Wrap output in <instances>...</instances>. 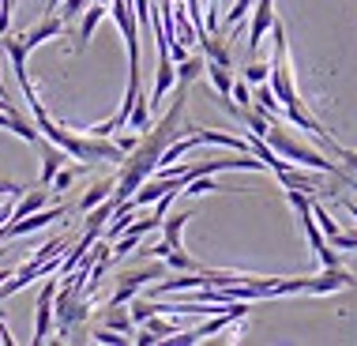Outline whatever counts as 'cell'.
Wrapping results in <instances>:
<instances>
[{"label": "cell", "mask_w": 357, "mask_h": 346, "mask_svg": "<svg viewBox=\"0 0 357 346\" xmlns=\"http://www.w3.org/2000/svg\"><path fill=\"white\" fill-rule=\"evenodd\" d=\"M109 12L124 34V45H128V68H139V23L132 12V0H109Z\"/></svg>", "instance_id": "6da1fadb"}, {"label": "cell", "mask_w": 357, "mask_h": 346, "mask_svg": "<svg viewBox=\"0 0 357 346\" xmlns=\"http://www.w3.org/2000/svg\"><path fill=\"white\" fill-rule=\"evenodd\" d=\"M162 271H166L162 264H151V267H143V271L121 275V278H117V290H113V297H109V305H128L132 297H136L143 286L151 283V278H162Z\"/></svg>", "instance_id": "7a4b0ae2"}, {"label": "cell", "mask_w": 357, "mask_h": 346, "mask_svg": "<svg viewBox=\"0 0 357 346\" xmlns=\"http://www.w3.org/2000/svg\"><path fill=\"white\" fill-rule=\"evenodd\" d=\"M53 297H56V283H45V290L38 294V305H34V339L31 343H45L53 335Z\"/></svg>", "instance_id": "3957f363"}, {"label": "cell", "mask_w": 357, "mask_h": 346, "mask_svg": "<svg viewBox=\"0 0 357 346\" xmlns=\"http://www.w3.org/2000/svg\"><path fill=\"white\" fill-rule=\"evenodd\" d=\"M275 0H256V8H252V23H248V50H259L264 45V38L267 31H271V23H275Z\"/></svg>", "instance_id": "277c9868"}, {"label": "cell", "mask_w": 357, "mask_h": 346, "mask_svg": "<svg viewBox=\"0 0 357 346\" xmlns=\"http://www.w3.org/2000/svg\"><path fill=\"white\" fill-rule=\"evenodd\" d=\"M61 34H64V19L56 15V12H50V15L42 19V23H38V27H31V31H26V34H19V38H23L26 53H34L38 45H45L50 38H61Z\"/></svg>", "instance_id": "5b68a950"}, {"label": "cell", "mask_w": 357, "mask_h": 346, "mask_svg": "<svg viewBox=\"0 0 357 346\" xmlns=\"http://www.w3.org/2000/svg\"><path fill=\"white\" fill-rule=\"evenodd\" d=\"M199 50H204L207 61H215V64H226V68H234L229 38H222V31H204V34H199Z\"/></svg>", "instance_id": "8992f818"}, {"label": "cell", "mask_w": 357, "mask_h": 346, "mask_svg": "<svg viewBox=\"0 0 357 346\" xmlns=\"http://www.w3.org/2000/svg\"><path fill=\"white\" fill-rule=\"evenodd\" d=\"M196 286H207L204 271H181L177 278H162V283H154V297H169V294H185V290H196Z\"/></svg>", "instance_id": "52a82bcc"}, {"label": "cell", "mask_w": 357, "mask_h": 346, "mask_svg": "<svg viewBox=\"0 0 357 346\" xmlns=\"http://www.w3.org/2000/svg\"><path fill=\"white\" fill-rule=\"evenodd\" d=\"M68 162V151H61L56 143H45V151H42V173H38V185H45L50 188L53 185V177H56V170Z\"/></svg>", "instance_id": "ba28073f"}, {"label": "cell", "mask_w": 357, "mask_h": 346, "mask_svg": "<svg viewBox=\"0 0 357 346\" xmlns=\"http://www.w3.org/2000/svg\"><path fill=\"white\" fill-rule=\"evenodd\" d=\"M188 211H177V215H166V218H162V241H166L169 248H185V245H181V234H185V226H188Z\"/></svg>", "instance_id": "9c48e42d"}, {"label": "cell", "mask_w": 357, "mask_h": 346, "mask_svg": "<svg viewBox=\"0 0 357 346\" xmlns=\"http://www.w3.org/2000/svg\"><path fill=\"white\" fill-rule=\"evenodd\" d=\"M109 12V4H94L91 12H83V23H79V38H75V53H83L86 50V42H91V34L98 31V23H102V15Z\"/></svg>", "instance_id": "30bf717a"}, {"label": "cell", "mask_w": 357, "mask_h": 346, "mask_svg": "<svg viewBox=\"0 0 357 346\" xmlns=\"http://www.w3.org/2000/svg\"><path fill=\"white\" fill-rule=\"evenodd\" d=\"M113 185H117V177H113V181H94V185L83 192V200H79V211H83V215H86L91 207H98L102 200H109V196H113Z\"/></svg>", "instance_id": "8fae6325"}, {"label": "cell", "mask_w": 357, "mask_h": 346, "mask_svg": "<svg viewBox=\"0 0 357 346\" xmlns=\"http://www.w3.org/2000/svg\"><path fill=\"white\" fill-rule=\"evenodd\" d=\"M207 80L211 86H215V94H222V98H229V91H234V75H229L226 64H215V61H207Z\"/></svg>", "instance_id": "7c38bea8"}, {"label": "cell", "mask_w": 357, "mask_h": 346, "mask_svg": "<svg viewBox=\"0 0 357 346\" xmlns=\"http://www.w3.org/2000/svg\"><path fill=\"white\" fill-rule=\"evenodd\" d=\"M105 328L121 331V335H132L136 331V320H132V313H124V305H105Z\"/></svg>", "instance_id": "4fadbf2b"}, {"label": "cell", "mask_w": 357, "mask_h": 346, "mask_svg": "<svg viewBox=\"0 0 357 346\" xmlns=\"http://www.w3.org/2000/svg\"><path fill=\"white\" fill-rule=\"evenodd\" d=\"M204 68H207V57L204 53H196V57H185V61L177 64V83H192V80H199L204 75Z\"/></svg>", "instance_id": "5bb4252c"}, {"label": "cell", "mask_w": 357, "mask_h": 346, "mask_svg": "<svg viewBox=\"0 0 357 346\" xmlns=\"http://www.w3.org/2000/svg\"><path fill=\"white\" fill-rule=\"evenodd\" d=\"M143 328H147V331H151L158 343H166L173 331H181V328H177V320H166V313H154V316H147V320H143Z\"/></svg>", "instance_id": "9a60e30c"}, {"label": "cell", "mask_w": 357, "mask_h": 346, "mask_svg": "<svg viewBox=\"0 0 357 346\" xmlns=\"http://www.w3.org/2000/svg\"><path fill=\"white\" fill-rule=\"evenodd\" d=\"M128 128L132 132H147L151 128V98H136V105H132V113H128Z\"/></svg>", "instance_id": "2e32d148"}, {"label": "cell", "mask_w": 357, "mask_h": 346, "mask_svg": "<svg viewBox=\"0 0 357 346\" xmlns=\"http://www.w3.org/2000/svg\"><path fill=\"white\" fill-rule=\"evenodd\" d=\"M166 267H173V271H204V267H199L185 248H173V253L166 256Z\"/></svg>", "instance_id": "e0dca14e"}, {"label": "cell", "mask_w": 357, "mask_h": 346, "mask_svg": "<svg viewBox=\"0 0 357 346\" xmlns=\"http://www.w3.org/2000/svg\"><path fill=\"white\" fill-rule=\"evenodd\" d=\"M312 218H316V226L324 230V237H327V241H331V237L339 234V223H335V218L327 215V211H324L320 204H316V196H312Z\"/></svg>", "instance_id": "ac0fdd59"}, {"label": "cell", "mask_w": 357, "mask_h": 346, "mask_svg": "<svg viewBox=\"0 0 357 346\" xmlns=\"http://www.w3.org/2000/svg\"><path fill=\"white\" fill-rule=\"evenodd\" d=\"M252 12V0H234V8L226 12V23L218 27V31H229V27H237V23H245V15Z\"/></svg>", "instance_id": "d6986e66"}, {"label": "cell", "mask_w": 357, "mask_h": 346, "mask_svg": "<svg viewBox=\"0 0 357 346\" xmlns=\"http://www.w3.org/2000/svg\"><path fill=\"white\" fill-rule=\"evenodd\" d=\"M94 343H102V346H121V343H132L128 335H121V331H113V328H98L91 335Z\"/></svg>", "instance_id": "ffe728a7"}, {"label": "cell", "mask_w": 357, "mask_h": 346, "mask_svg": "<svg viewBox=\"0 0 357 346\" xmlns=\"http://www.w3.org/2000/svg\"><path fill=\"white\" fill-rule=\"evenodd\" d=\"M229 98L237 105H252V83L248 80H234V91H229Z\"/></svg>", "instance_id": "44dd1931"}, {"label": "cell", "mask_w": 357, "mask_h": 346, "mask_svg": "<svg viewBox=\"0 0 357 346\" xmlns=\"http://www.w3.org/2000/svg\"><path fill=\"white\" fill-rule=\"evenodd\" d=\"M83 8H86V0H61V4H56V15H61L64 23H72V19L79 15Z\"/></svg>", "instance_id": "7402d4cb"}, {"label": "cell", "mask_w": 357, "mask_h": 346, "mask_svg": "<svg viewBox=\"0 0 357 346\" xmlns=\"http://www.w3.org/2000/svg\"><path fill=\"white\" fill-rule=\"evenodd\" d=\"M245 80L248 83H267V80H271V64H248V68H245Z\"/></svg>", "instance_id": "603a6c76"}, {"label": "cell", "mask_w": 357, "mask_h": 346, "mask_svg": "<svg viewBox=\"0 0 357 346\" xmlns=\"http://www.w3.org/2000/svg\"><path fill=\"white\" fill-rule=\"evenodd\" d=\"M75 173H83V166H72V170H64V166H61V170H56V177H53V188H56V192H64V188H68L72 181H75Z\"/></svg>", "instance_id": "cb8c5ba5"}, {"label": "cell", "mask_w": 357, "mask_h": 346, "mask_svg": "<svg viewBox=\"0 0 357 346\" xmlns=\"http://www.w3.org/2000/svg\"><path fill=\"white\" fill-rule=\"evenodd\" d=\"M331 245H335V248H354V253H357V230H350V234H346V230H339V234L331 237Z\"/></svg>", "instance_id": "d4e9b609"}, {"label": "cell", "mask_w": 357, "mask_h": 346, "mask_svg": "<svg viewBox=\"0 0 357 346\" xmlns=\"http://www.w3.org/2000/svg\"><path fill=\"white\" fill-rule=\"evenodd\" d=\"M185 57H188V45H185V42H169V61H173V64H181Z\"/></svg>", "instance_id": "484cf974"}, {"label": "cell", "mask_w": 357, "mask_h": 346, "mask_svg": "<svg viewBox=\"0 0 357 346\" xmlns=\"http://www.w3.org/2000/svg\"><path fill=\"white\" fill-rule=\"evenodd\" d=\"M143 253H147V256H158V260H166V256L173 253V248H169L166 241H158V245H151V248H143Z\"/></svg>", "instance_id": "4316f807"}, {"label": "cell", "mask_w": 357, "mask_h": 346, "mask_svg": "<svg viewBox=\"0 0 357 346\" xmlns=\"http://www.w3.org/2000/svg\"><path fill=\"white\" fill-rule=\"evenodd\" d=\"M12 207H15V200H12V204H0V226L12 223Z\"/></svg>", "instance_id": "83f0119b"}, {"label": "cell", "mask_w": 357, "mask_h": 346, "mask_svg": "<svg viewBox=\"0 0 357 346\" xmlns=\"http://www.w3.org/2000/svg\"><path fill=\"white\" fill-rule=\"evenodd\" d=\"M132 343H139V346H151V343H158V339H154V335L147 331V328H143L139 335H136V339H132Z\"/></svg>", "instance_id": "f1b7e54d"}, {"label": "cell", "mask_w": 357, "mask_h": 346, "mask_svg": "<svg viewBox=\"0 0 357 346\" xmlns=\"http://www.w3.org/2000/svg\"><path fill=\"white\" fill-rule=\"evenodd\" d=\"M56 4H61V0H45V15H50V12H56Z\"/></svg>", "instance_id": "f546056e"}, {"label": "cell", "mask_w": 357, "mask_h": 346, "mask_svg": "<svg viewBox=\"0 0 357 346\" xmlns=\"http://www.w3.org/2000/svg\"><path fill=\"white\" fill-rule=\"evenodd\" d=\"M8 278H12V271H4V267H0V283H8Z\"/></svg>", "instance_id": "4dcf8cb0"}, {"label": "cell", "mask_w": 357, "mask_h": 346, "mask_svg": "<svg viewBox=\"0 0 357 346\" xmlns=\"http://www.w3.org/2000/svg\"><path fill=\"white\" fill-rule=\"evenodd\" d=\"M151 4H162V0H151Z\"/></svg>", "instance_id": "1f68e13d"}]
</instances>
